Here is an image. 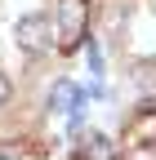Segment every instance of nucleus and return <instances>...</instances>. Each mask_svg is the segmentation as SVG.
<instances>
[{"label":"nucleus","mask_w":156,"mask_h":160,"mask_svg":"<svg viewBox=\"0 0 156 160\" xmlns=\"http://www.w3.org/2000/svg\"><path fill=\"white\" fill-rule=\"evenodd\" d=\"M76 160H116V147H112L107 133L89 129V133H81V151H76Z\"/></svg>","instance_id":"nucleus-4"},{"label":"nucleus","mask_w":156,"mask_h":160,"mask_svg":"<svg viewBox=\"0 0 156 160\" xmlns=\"http://www.w3.org/2000/svg\"><path fill=\"white\" fill-rule=\"evenodd\" d=\"M0 160H40V151L27 142H0Z\"/></svg>","instance_id":"nucleus-5"},{"label":"nucleus","mask_w":156,"mask_h":160,"mask_svg":"<svg viewBox=\"0 0 156 160\" xmlns=\"http://www.w3.org/2000/svg\"><path fill=\"white\" fill-rule=\"evenodd\" d=\"M5 98H9V80L0 76V107H5Z\"/></svg>","instance_id":"nucleus-7"},{"label":"nucleus","mask_w":156,"mask_h":160,"mask_svg":"<svg viewBox=\"0 0 156 160\" xmlns=\"http://www.w3.org/2000/svg\"><path fill=\"white\" fill-rule=\"evenodd\" d=\"M18 49H27V53H45L49 49V18L45 13H27V18H18Z\"/></svg>","instance_id":"nucleus-2"},{"label":"nucleus","mask_w":156,"mask_h":160,"mask_svg":"<svg viewBox=\"0 0 156 160\" xmlns=\"http://www.w3.org/2000/svg\"><path fill=\"white\" fill-rule=\"evenodd\" d=\"M49 107H54V111H67V116H81V107H85V89L71 85V80H58V85L49 89Z\"/></svg>","instance_id":"nucleus-3"},{"label":"nucleus","mask_w":156,"mask_h":160,"mask_svg":"<svg viewBox=\"0 0 156 160\" xmlns=\"http://www.w3.org/2000/svg\"><path fill=\"white\" fill-rule=\"evenodd\" d=\"M89 71H94V76L103 71V53H98V45H89Z\"/></svg>","instance_id":"nucleus-6"},{"label":"nucleus","mask_w":156,"mask_h":160,"mask_svg":"<svg viewBox=\"0 0 156 160\" xmlns=\"http://www.w3.org/2000/svg\"><path fill=\"white\" fill-rule=\"evenodd\" d=\"M152 9H156V0H152Z\"/></svg>","instance_id":"nucleus-8"},{"label":"nucleus","mask_w":156,"mask_h":160,"mask_svg":"<svg viewBox=\"0 0 156 160\" xmlns=\"http://www.w3.org/2000/svg\"><path fill=\"white\" fill-rule=\"evenodd\" d=\"M89 36V5L85 0H63L58 5V49L71 53Z\"/></svg>","instance_id":"nucleus-1"}]
</instances>
